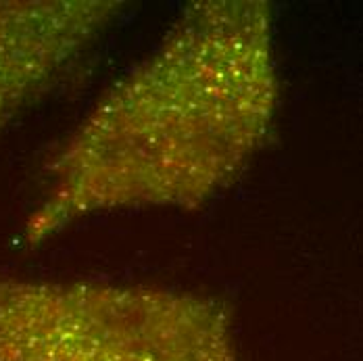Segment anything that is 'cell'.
I'll return each mask as SVG.
<instances>
[{"label":"cell","instance_id":"7a4b0ae2","mask_svg":"<svg viewBox=\"0 0 363 361\" xmlns=\"http://www.w3.org/2000/svg\"><path fill=\"white\" fill-rule=\"evenodd\" d=\"M0 361H232L211 301L0 274Z\"/></svg>","mask_w":363,"mask_h":361},{"label":"cell","instance_id":"3957f363","mask_svg":"<svg viewBox=\"0 0 363 361\" xmlns=\"http://www.w3.org/2000/svg\"><path fill=\"white\" fill-rule=\"evenodd\" d=\"M111 13L103 2H0V134L69 72Z\"/></svg>","mask_w":363,"mask_h":361},{"label":"cell","instance_id":"6da1fadb","mask_svg":"<svg viewBox=\"0 0 363 361\" xmlns=\"http://www.w3.org/2000/svg\"><path fill=\"white\" fill-rule=\"evenodd\" d=\"M274 105L265 4H194L46 165L26 240L38 245L79 217L117 207L207 201L263 143Z\"/></svg>","mask_w":363,"mask_h":361}]
</instances>
